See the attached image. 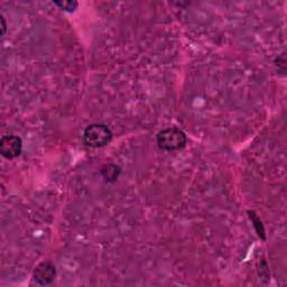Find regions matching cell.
<instances>
[{"label": "cell", "mask_w": 287, "mask_h": 287, "mask_svg": "<svg viewBox=\"0 0 287 287\" xmlns=\"http://www.w3.org/2000/svg\"><path fill=\"white\" fill-rule=\"evenodd\" d=\"M156 140L159 148L164 151H178L187 145L188 138L182 130L171 127L159 131Z\"/></svg>", "instance_id": "obj_1"}, {"label": "cell", "mask_w": 287, "mask_h": 287, "mask_svg": "<svg viewBox=\"0 0 287 287\" xmlns=\"http://www.w3.org/2000/svg\"><path fill=\"white\" fill-rule=\"evenodd\" d=\"M113 132L105 125L93 124L86 128L83 132V142L87 146L99 148L103 147L111 141Z\"/></svg>", "instance_id": "obj_2"}, {"label": "cell", "mask_w": 287, "mask_h": 287, "mask_svg": "<svg viewBox=\"0 0 287 287\" xmlns=\"http://www.w3.org/2000/svg\"><path fill=\"white\" fill-rule=\"evenodd\" d=\"M23 151V141L15 135L3 136L0 139V154L7 159L18 157Z\"/></svg>", "instance_id": "obj_3"}, {"label": "cell", "mask_w": 287, "mask_h": 287, "mask_svg": "<svg viewBox=\"0 0 287 287\" xmlns=\"http://www.w3.org/2000/svg\"><path fill=\"white\" fill-rule=\"evenodd\" d=\"M56 269L55 266L51 263H42L35 268L34 279L37 284L42 286L50 285L53 280L55 279Z\"/></svg>", "instance_id": "obj_4"}, {"label": "cell", "mask_w": 287, "mask_h": 287, "mask_svg": "<svg viewBox=\"0 0 287 287\" xmlns=\"http://www.w3.org/2000/svg\"><path fill=\"white\" fill-rule=\"evenodd\" d=\"M120 174V168L116 165H113V164H109V165H105L102 168V175L103 177L105 178V181H116L118 178Z\"/></svg>", "instance_id": "obj_5"}, {"label": "cell", "mask_w": 287, "mask_h": 287, "mask_svg": "<svg viewBox=\"0 0 287 287\" xmlns=\"http://www.w3.org/2000/svg\"><path fill=\"white\" fill-rule=\"evenodd\" d=\"M249 217H250V219H252V221L254 223V227H255V229H256L258 236L260 238L265 239V229H264L263 222L260 221L258 216L255 213V212H249Z\"/></svg>", "instance_id": "obj_6"}, {"label": "cell", "mask_w": 287, "mask_h": 287, "mask_svg": "<svg viewBox=\"0 0 287 287\" xmlns=\"http://www.w3.org/2000/svg\"><path fill=\"white\" fill-rule=\"evenodd\" d=\"M56 6L60 7L61 9L65 10V12H74L78 7L77 2H55Z\"/></svg>", "instance_id": "obj_7"}, {"label": "cell", "mask_w": 287, "mask_h": 287, "mask_svg": "<svg viewBox=\"0 0 287 287\" xmlns=\"http://www.w3.org/2000/svg\"><path fill=\"white\" fill-rule=\"evenodd\" d=\"M2 24H3V34H5V30H6V24H5L4 17H2Z\"/></svg>", "instance_id": "obj_8"}]
</instances>
